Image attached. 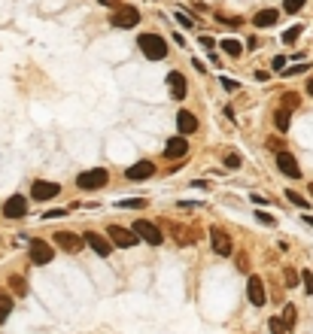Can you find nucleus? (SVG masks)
Returning <instances> with one entry per match:
<instances>
[{
  "label": "nucleus",
  "instance_id": "1a4fd4ad",
  "mask_svg": "<svg viewBox=\"0 0 313 334\" xmlns=\"http://www.w3.org/2000/svg\"><path fill=\"white\" fill-rule=\"evenodd\" d=\"M247 295H250V304L252 307H262L268 301V295H265V283L258 276H250V283H247Z\"/></svg>",
  "mask_w": 313,
  "mask_h": 334
},
{
  "label": "nucleus",
  "instance_id": "6e6552de",
  "mask_svg": "<svg viewBox=\"0 0 313 334\" xmlns=\"http://www.w3.org/2000/svg\"><path fill=\"white\" fill-rule=\"evenodd\" d=\"M107 234L113 237V243H116V246H122V249H128V246H134V243H137L134 231H131V228H122V225H110V231H107Z\"/></svg>",
  "mask_w": 313,
  "mask_h": 334
},
{
  "label": "nucleus",
  "instance_id": "5701e85b",
  "mask_svg": "<svg viewBox=\"0 0 313 334\" xmlns=\"http://www.w3.org/2000/svg\"><path fill=\"white\" fill-rule=\"evenodd\" d=\"M119 207H128V210H143L146 201L143 198H131V201H119Z\"/></svg>",
  "mask_w": 313,
  "mask_h": 334
},
{
  "label": "nucleus",
  "instance_id": "c85d7f7f",
  "mask_svg": "<svg viewBox=\"0 0 313 334\" xmlns=\"http://www.w3.org/2000/svg\"><path fill=\"white\" fill-rule=\"evenodd\" d=\"M286 198H289V201H292V204H295V207H307V201H304V198H301V195H298V191H292V188H289V191H286Z\"/></svg>",
  "mask_w": 313,
  "mask_h": 334
},
{
  "label": "nucleus",
  "instance_id": "f03ea898",
  "mask_svg": "<svg viewBox=\"0 0 313 334\" xmlns=\"http://www.w3.org/2000/svg\"><path fill=\"white\" fill-rule=\"evenodd\" d=\"M131 231H134V237H137V240L143 237V240H146V243H152V246H158V243L164 240V237H161V231H158V228H155L152 222H146V219H137V222H134V228H131Z\"/></svg>",
  "mask_w": 313,
  "mask_h": 334
},
{
  "label": "nucleus",
  "instance_id": "2f4dec72",
  "mask_svg": "<svg viewBox=\"0 0 313 334\" xmlns=\"http://www.w3.org/2000/svg\"><path fill=\"white\" fill-rule=\"evenodd\" d=\"M222 89H225V91H237L240 85H237L234 79H228V76H222Z\"/></svg>",
  "mask_w": 313,
  "mask_h": 334
},
{
  "label": "nucleus",
  "instance_id": "a878e982",
  "mask_svg": "<svg viewBox=\"0 0 313 334\" xmlns=\"http://www.w3.org/2000/svg\"><path fill=\"white\" fill-rule=\"evenodd\" d=\"M243 164V158L237 155V152H231V155H225V167H231V170H237Z\"/></svg>",
  "mask_w": 313,
  "mask_h": 334
},
{
  "label": "nucleus",
  "instance_id": "a211bd4d",
  "mask_svg": "<svg viewBox=\"0 0 313 334\" xmlns=\"http://www.w3.org/2000/svg\"><path fill=\"white\" fill-rule=\"evenodd\" d=\"M277 19H280V12H277V9H262V12L252 19V25H255V28H271Z\"/></svg>",
  "mask_w": 313,
  "mask_h": 334
},
{
  "label": "nucleus",
  "instance_id": "393cba45",
  "mask_svg": "<svg viewBox=\"0 0 313 334\" xmlns=\"http://www.w3.org/2000/svg\"><path fill=\"white\" fill-rule=\"evenodd\" d=\"M304 3H307V0H286V3H283V9H286L289 15H295V12H298Z\"/></svg>",
  "mask_w": 313,
  "mask_h": 334
},
{
  "label": "nucleus",
  "instance_id": "39448f33",
  "mask_svg": "<svg viewBox=\"0 0 313 334\" xmlns=\"http://www.w3.org/2000/svg\"><path fill=\"white\" fill-rule=\"evenodd\" d=\"M28 252H31V261L33 265H49L52 261V246L46 243V240H31V246H28Z\"/></svg>",
  "mask_w": 313,
  "mask_h": 334
},
{
  "label": "nucleus",
  "instance_id": "7c9ffc66",
  "mask_svg": "<svg viewBox=\"0 0 313 334\" xmlns=\"http://www.w3.org/2000/svg\"><path fill=\"white\" fill-rule=\"evenodd\" d=\"M268 328H271V334H286V325H283L280 319H271V322H268Z\"/></svg>",
  "mask_w": 313,
  "mask_h": 334
},
{
  "label": "nucleus",
  "instance_id": "20e7f679",
  "mask_svg": "<svg viewBox=\"0 0 313 334\" xmlns=\"http://www.w3.org/2000/svg\"><path fill=\"white\" fill-rule=\"evenodd\" d=\"M116 28H137V22H140V12H137V6H119L113 12L110 19Z\"/></svg>",
  "mask_w": 313,
  "mask_h": 334
},
{
  "label": "nucleus",
  "instance_id": "4c0bfd02",
  "mask_svg": "<svg viewBox=\"0 0 313 334\" xmlns=\"http://www.w3.org/2000/svg\"><path fill=\"white\" fill-rule=\"evenodd\" d=\"M97 3H100V6H116L119 0H97Z\"/></svg>",
  "mask_w": 313,
  "mask_h": 334
},
{
  "label": "nucleus",
  "instance_id": "473e14b6",
  "mask_svg": "<svg viewBox=\"0 0 313 334\" xmlns=\"http://www.w3.org/2000/svg\"><path fill=\"white\" fill-rule=\"evenodd\" d=\"M286 283H289V289L298 286V273H295V271H286Z\"/></svg>",
  "mask_w": 313,
  "mask_h": 334
},
{
  "label": "nucleus",
  "instance_id": "b1692460",
  "mask_svg": "<svg viewBox=\"0 0 313 334\" xmlns=\"http://www.w3.org/2000/svg\"><path fill=\"white\" fill-rule=\"evenodd\" d=\"M298 37H301V25H295V28H289V30L283 33V43H295Z\"/></svg>",
  "mask_w": 313,
  "mask_h": 334
},
{
  "label": "nucleus",
  "instance_id": "ea45409f",
  "mask_svg": "<svg viewBox=\"0 0 313 334\" xmlns=\"http://www.w3.org/2000/svg\"><path fill=\"white\" fill-rule=\"evenodd\" d=\"M307 94H313V79H310V82H307Z\"/></svg>",
  "mask_w": 313,
  "mask_h": 334
},
{
  "label": "nucleus",
  "instance_id": "0eeeda50",
  "mask_svg": "<svg viewBox=\"0 0 313 334\" xmlns=\"http://www.w3.org/2000/svg\"><path fill=\"white\" fill-rule=\"evenodd\" d=\"M55 243L61 246L64 252H79L82 246H85V240H82L79 234H73V231H58V234H55Z\"/></svg>",
  "mask_w": 313,
  "mask_h": 334
},
{
  "label": "nucleus",
  "instance_id": "c756f323",
  "mask_svg": "<svg viewBox=\"0 0 313 334\" xmlns=\"http://www.w3.org/2000/svg\"><path fill=\"white\" fill-rule=\"evenodd\" d=\"M283 316H286V331H289V328L295 325V307H292V304H289V307H283Z\"/></svg>",
  "mask_w": 313,
  "mask_h": 334
},
{
  "label": "nucleus",
  "instance_id": "58836bf2",
  "mask_svg": "<svg viewBox=\"0 0 313 334\" xmlns=\"http://www.w3.org/2000/svg\"><path fill=\"white\" fill-rule=\"evenodd\" d=\"M304 222H307V225L313 228V216H307V213H304Z\"/></svg>",
  "mask_w": 313,
  "mask_h": 334
},
{
  "label": "nucleus",
  "instance_id": "7ed1b4c3",
  "mask_svg": "<svg viewBox=\"0 0 313 334\" xmlns=\"http://www.w3.org/2000/svg\"><path fill=\"white\" fill-rule=\"evenodd\" d=\"M107 180H110V173L103 170V167H94V170L79 173L76 185H79V188H103V185H107Z\"/></svg>",
  "mask_w": 313,
  "mask_h": 334
},
{
  "label": "nucleus",
  "instance_id": "4468645a",
  "mask_svg": "<svg viewBox=\"0 0 313 334\" xmlns=\"http://www.w3.org/2000/svg\"><path fill=\"white\" fill-rule=\"evenodd\" d=\"M188 152V140L186 137H170L167 140V146H164V155L167 158H183Z\"/></svg>",
  "mask_w": 313,
  "mask_h": 334
},
{
  "label": "nucleus",
  "instance_id": "4be33fe9",
  "mask_svg": "<svg viewBox=\"0 0 313 334\" xmlns=\"http://www.w3.org/2000/svg\"><path fill=\"white\" fill-rule=\"evenodd\" d=\"M274 125H277V131H286V128H289V110H280V113H277Z\"/></svg>",
  "mask_w": 313,
  "mask_h": 334
},
{
  "label": "nucleus",
  "instance_id": "e433bc0d",
  "mask_svg": "<svg viewBox=\"0 0 313 334\" xmlns=\"http://www.w3.org/2000/svg\"><path fill=\"white\" fill-rule=\"evenodd\" d=\"M201 46H204V49H213L216 40H213V37H201Z\"/></svg>",
  "mask_w": 313,
  "mask_h": 334
},
{
  "label": "nucleus",
  "instance_id": "423d86ee",
  "mask_svg": "<svg viewBox=\"0 0 313 334\" xmlns=\"http://www.w3.org/2000/svg\"><path fill=\"white\" fill-rule=\"evenodd\" d=\"M58 191H61L58 182L37 180V182H33V188H31V195H33V201H52V198H58Z\"/></svg>",
  "mask_w": 313,
  "mask_h": 334
},
{
  "label": "nucleus",
  "instance_id": "412c9836",
  "mask_svg": "<svg viewBox=\"0 0 313 334\" xmlns=\"http://www.w3.org/2000/svg\"><path fill=\"white\" fill-rule=\"evenodd\" d=\"M9 286H12V292L19 295V298L28 295V286H25V279H22V276H9Z\"/></svg>",
  "mask_w": 313,
  "mask_h": 334
},
{
  "label": "nucleus",
  "instance_id": "72a5a7b5",
  "mask_svg": "<svg viewBox=\"0 0 313 334\" xmlns=\"http://www.w3.org/2000/svg\"><path fill=\"white\" fill-rule=\"evenodd\" d=\"M274 70H277V73H283V70H286V58H274V64H271Z\"/></svg>",
  "mask_w": 313,
  "mask_h": 334
},
{
  "label": "nucleus",
  "instance_id": "9d476101",
  "mask_svg": "<svg viewBox=\"0 0 313 334\" xmlns=\"http://www.w3.org/2000/svg\"><path fill=\"white\" fill-rule=\"evenodd\" d=\"M82 240H85V243H89V246H92V249H94V252H97L100 258H107V255L113 252V243H110L107 237H100L97 231H89V234H85Z\"/></svg>",
  "mask_w": 313,
  "mask_h": 334
},
{
  "label": "nucleus",
  "instance_id": "f704fd0d",
  "mask_svg": "<svg viewBox=\"0 0 313 334\" xmlns=\"http://www.w3.org/2000/svg\"><path fill=\"white\" fill-rule=\"evenodd\" d=\"M304 70H307V64H298V67H289V70H283V73H286V76H292V73H304Z\"/></svg>",
  "mask_w": 313,
  "mask_h": 334
},
{
  "label": "nucleus",
  "instance_id": "f257e3e1",
  "mask_svg": "<svg viewBox=\"0 0 313 334\" xmlns=\"http://www.w3.org/2000/svg\"><path fill=\"white\" fill-rule=\"evenodd\" d=\"M140 52L149 58V61H161L167 55V43L158 37V33H140V40H137Z\"/></svg>",
  "mask_w": 313,
  "mask_h": 334
},
{
  "label": "nucleus",
  "instance_id": "c9c22d12",
  "mask_svg": "<svg viewBox=\"0 0 313 334\" xmlns=\"http://www.w3.org/2000/svg\"><path fill=\"white\" fill-rule=\"evenodd\" d=\"M255 219L265 222V225H274V216H268V213H255Z\"/></svg>",
  "mask_w": 313,
  "mask_h": 334
},
{
  "label": "nucleus",
  "instance_id": "2eb2a0df",
  "mask_svg": "<svg viewBox=\"0 0 313 334\" xmlns=\"http://www.w3.org/2000/svg\"><path fill=\"white\" fill-rule=\"evenodd\" d=\"M152 173H155V164H149V161H140V164L128 167V170H125V177H128V180H149Z\"/></svg>",
  "mask_w": 313,
  "mask_h": 334
},
{
  "label": "nucleus",
  "instance_id": "aec40b11",
  "mask_svg": "<svg viewBox=\"0 0 313 334\" xmlns=\"http://www.w3.org/2000/svg\"><path fill=\"white\" fill-rule=\"evenodd\" d=\"M12 313V298L9 295H0V322H6Z\"/></svg>",
  "mask_w": 313,
  "mask_h": 334
},
{
  "label": "nucleus",
  "instance_id": "dca6fc26",
  "mask_svg": "<svg viewBox=\"0 0 313 334\" xmlns=\"http://www.w3.org/2000/svg\"><path fill=\"white\" fill-rule=\"evenodd\" d=\"M177 128H180V134H195L198 131V119L183 110V113H177Z\"/></svg>",
  "mask_w": 313,
  "mask_h": 334
},
{
  "label": "nucleus",
  "instance_id": "bb28decb",
  "mask_svg": "<svg viewBox=\"0 0 313 334\" xmlns=\"http://www.w3.org/2000/svg\"><path fill=\"white\" fill-rule=\"evenodd\" d=\"M173 19H177L183 28H192L195 22H192V15H188V12H173Z\"/></svg>",
  "mask_w": 313,
  "mask_h": 334
},
{
  "label": "nucleus",
  "instance_id": "f3484780",
  "mask_svg": "<svg viewBox=\"0 0 313 334\" xmlns=\"http://www.w3.org/2000/svg\"><path fill=\"white\" fill-rule=\"evenodd\" d=\"M213 252L216 255H231V249H234V246H231V240H228V234H222V231H213Z\"/></svg>",
  "mask_w": 313,
  "mask_h": 334
},
{
  "label": "nucleus",
  "instance_id": "9b49d317",
  "mask_svg": "<svg viewBox=\"0 0 313 334\" xmlns=\"http://www.w3.org/2000/svg\"><path fill=\"white\" fill-rule=\"evenodd\" d=\"M277 164H280V170L286 173L289 180H298L301 177V167H298V161H295V158L283 149V152H277Z\"/></svg>",
  "mask_w": 313,
  "mask_h": 334
},
{
  "label": "nucleus",
  "instance_id": "ddd939ff",
  "mask_svg": "<svg viewBox=\"0 0 313 334\" xmlns=\"http://www.w3.org/2000/svg\"><path fill=\"white\" fill-rule=\"evenodd\" d=\"M167 85H170V94L177 97V100H183V97L188 94V85H186V76H183V73H177V70H173V73H167Z\"/></svg>",
  "mask_w": 313,
  "mask_h": 334
},
{
  "label": "nucleus",
  "instance_id": "cd10ccee",
  "mask_svg": "<svg viewBox=\"0 0 313 334\" xmlns=\"http://www.w3.org/2000/svg\"><path fill=\"white\" fill-rule=\"evenodd\" d=\"M301 286L307 289V295H313V273H310V271L301 273Z\"/></svg>",
  "mask_w": 313,
  "mask_h": 334
},
{
  "label": "nucleus",
  "instance_id": "f8f14e48",
  "mask_svg": "<svg viewBox=\"0 0 313 334\" xmlns=\"http://www.w3.org/2000/svg\"><path fill=\"white\" fill-rule=\"evenodd\" d=\"M28 213V201L22 198V195H12L6 204H3V216H9V219H22Z\"/></svg>",
  "mask_w": 313,
  "mask_h": 334
},
{
  "label": "nucleus",
  "instance_id": "a19ab883",
  "mask_svg": "<svg viewBox=\"0 0 313 334\" xmlns=\"http://www.w3.org/2000/svg\"><path fill=\"white\" fill-rule=\"evenodd\" d=\"M307 188H310V195H313V182H310V185H307Z\"/></svg>",
  "mask_w": 313,
  "mask_h": 334
},
{
  "label": "nucleus",
  "instance_id": "6ab92c4d",
  "mask_svg": "<svg viewBox=\"0 0 313 334\" xmlns=\"http://www.w3.org/2000/svg\"><path fill=\"white\" fill-rule=\"evenodd\" d=\"M219 46H222L225 55H231V58H240V55H243V46H240V40H234V37L219 40Z\"/></svg>",
  "mask_w": 313,
  "mask_h": 334
}]
</instances>
